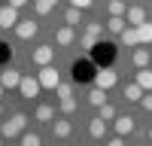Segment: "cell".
I'll return each instance as SVG.
<instances>
[{"label": "cell", "mask_w": 152, "mask_h": 146, "mask_svg": "<svg viewBox=\"0 0 152 146\" xmlns=\"http://www.w3.org/2000/svg\"><path fill=\"white\" fill-rule=\"evenodd\" d=\"M140 104H143L146 113H152V91H146V94H143V101H140Z\"/></svg>", "instance_id": "cell-33"}, {"label": "cell", "mask_w": 152, "mask_h": 146, "mask_svg": "<svg viewBox=\"0 0 152 146\" xmlns=\"http://www.w3.org/2000/svg\"><path fill=\"white\" fill-rule=\"evenodd\" d=\"M125 28H128L125 15H110V21H107V31H110V34H122Z\"/></svg>", "instance_id": "cell-14"}, {"label": "cell", "mask_w": 152, "mask_h": 146, "mask_svg": "<svg viewBox=\"0 0 152 146\" xmlns=\"http://www.w3.org/2000/svg\"><path fill=\"white\" fill-rule=\"evenodd\" d=\"M3 58H9V46H6V43H0V61H3Z\"/></svg>", "instance_id": "cell-35"}, {"label": "cell", "mask_w": 152, "mask_h": 146, "mask_svg": "<svg viewBox=\"0 0 152 146\" xmlns=\"http://www.w3.org/2000/svg\"><path fill=\"white\" fill-rule=\"evenodd\" d=\"M0 110H3V107H0Z\"/></svg>", "instance_id": "cell-41"}, {"label": "cell", "mask_w": 152, "mask_h": 146, "mask_svg": "<svg viewBox=\"0 0 152 146\" xmlns=\"http://www.w3.org/2000/svg\"><path fill=\"white\" fill-rule=\"evenodd\" d=\"M137 34H140V46H152V21L137 24Z\"/></svg>", "instance_id": "cell-16"}, {"label": "cell", "mask_w": 152, "mask_h": 146, "mask_svg": "<svg viewBox=\"0 0 152 146\" xmlns=\"http://www.w3.org/2000/svg\"><path fill=\"white\" fill-rule=\"evenodd\" d=\"M24 128H28V116H24V113H15L9 122H3V125H0V137L9 140V137H15V134H21Z\"/></svg>", "instance_id": "cell-1"}, {"label": "cell", "mask_w": 152, "mask_h": 146, "mask_svg": "<svg viewBox=\"0 0 152 146\" xmlns=\"http://www.w3.org/2000/svg\"><path fill=\"white\" fill-rule=\"evenodd\" d=\"M91 76H94V73H91V64H88V61H82V64L76 61V64H73V79L76 82H85V79H91Z\"/></svg>", "instance_id": "cell-10"}, {"label": "cell", "mask_w": 152, "mask_h": 146, "mask_svg": "<svg viewBox=\"0 0 152 146\" xmlns=\"http://www.w3.org/2000/svg\"><path fill=\"white\" fill-rule=\"evenodd\" d=\"M94 58H97V61H107V67H110V61H113V46H110V43H100L97 52H94Z\"/></svg>", "instance_id": "cell-22"}, {"label": "cell", "mask_w": 152, "mask_h": 146, "mask_svg": "<svg viewBox=\"0 0 152 146\" xmlns=\"http://www.w3.org/2000/svg\"><path fill=\"white\" fill-rule=\"evenodd\" d=\"M31 58H34V64L46 67V64H52V61H55V49H52V46H37Z\"/></svg>", "instance_id": "cell-5"}, {"label": "cell", "mask_w": 152, "mask_h": 146, "mask_svg": "<svg viewBox=\"0 0 152 146\" xmlns=\"http://www.w3.org/2000/svg\"><path fill=\"white\" fill-rule=\"evenodd\" d=\"M52 131H55V137H61V140H64V137H70V122H64V119H58V122H52Z\"/></svg>", "instance_id": "cell-20"}, {"label": "cell", "mask_w": 152, "mask_h": 146, "mask_svg": "<svg viewBox=\"0 0 152 146\" xmlns=\"http://www.w3.org/2000/svg\"><path fill=\"white\" fill-rule=\"evenodd\" d=\"M3 91H6V88H3V85H0V97H3Z\"/></svg>", "instance_id": "cell-38"}, {"label": "cell", "mask_w": 152, "mask_h": 146, "mask_svg": "<svg viewBox=\"0 0 152 146\" xmlns=\"http://www.w3.org/2000/svg\"><path fill=\"white\" fill-rule=\"evenodd\" d=\"M131 61H134V67H137V70H143V67L152 64V55H149V49H134Z\"/></svg>", "instance_id": "cell-11"}, {"label": "cell", "mask_w": 152, "mask_h": 146, "mask_svg": "<svg viewBox=\"0 0 152 146\" xmlns=\"http://www.w3.org/2000/svg\"><path fill=\"white\" fill-rule=\"evenodd\" d=\"M149 140H152V128H149Z\"/></svg>", "instance_id": "cell-39"}, {"label": "cell", "mask_w": 152, "mask_h": 146, "mask_svg": "<svg viewBox=\"0 0 152 146\" xmlns=\"http://www.w3.org/2000/svg\"><path fill=\"white\" fill-rule=\"evenodd\" d=\"M116 82H119V76H116V70H113V67H100V70L94 73V85H97V88H104V91H110Z\"/></svg>", "instance_id": "cell-2"}, {"label": "cell", "mask_w": 152, "mask_h": 146, "mask_svg": "<svg viewBox=\"0 0 152 146\" xmlns=\"http://www.w3.org/2000/svg\"><path fill=\"white\" fill-rule=\"evenodd\" d=\"M97 110H100V119H104V122H116V107H113V104H104Z\"/></svg>", "instance_id": "cell-27"}, {"label": "cell", "mask_w": 152, "mask_h": 146, "mask_svg": "<svg viewBox=\"0 0 152 146\" xmlns=\"http://www.w3.org/2000/svg\"><path fill=\"white\" fill-rule=\"evenodd\" d=\"M143 88H140V85H137V82H128V85H125V97H128V101H143Z\"/></svg>", "instance_id": "cell-19"}, {"label": "cell", "mask_w": 152, "mask_h": 146, "mask_svg": "<svg viewBox=\"0 0 152 146\" xmlns=\"http://www.w3.org/2000/svg\"><path fill=\"white\" fill-rule=\"evenodd\" d=\"M76 110V101L73 97H64V101H61V113H73Z\"/></svg>", "instance_id": "cell-31"}, {"label": "cell", "mask_w": 152, "mask_h": 146, "mask_svg": "<svg viewBox=\"0 0 152 146\" xmlns=\"http://www.w3.org/2000/svg\"><path fill=\"white\" fill-rule=\"evenodd\" d=\"M37 79H40V85H43V88H58V85H61V76H58V70L52 67V64H46L40 73H37Z\"/></svg>", "instance_id": "cell-3"}, {"label": "cell", "mask_w": 152, "mask_h": 146, "mask_svg": "<svg viewBox=\"0 0 152 146\" xmlns=\"http://www.w3.org/2000/svg\"><path fill=\"white\" fill-rule=\"evenodd\" d=\"M134 131V119L131 116H116V134H119V137H125V134H131Z\"/></svg>", "instance_id": "cell-13"}, {"label": "cell", "mask_w": 152, "mask_h": 146, "mask_svg": "<svg viewBox=\"0 0 152 146\" xmlns=\"http://www.w3.org/2000/svg\"><path fill=\"white\" fill-rule=\"evenodd\" d=\"M125 21H128L131 28L143 24V21H146V9H143V6H128V12H125Z\"/></svg>", "instance_id": "cell-8"}, {"label": "cell", "mask_w": 152, "mask_h": 146, "mask_svg": "<svg viewBox=\"0 0 152 146\" xmlns=\"http://www.w3.org/2000/svg\"><path fill=\"white\" fill-rule=\"evenodd\" d=\"M15 34H18V40H34V36H37V21H18L15 24Z\"/></svg>", "instance_id": "cell-9"}, {"label": "cell", "mask_w": 152, "mask_h": 146, "mask_svg": "<svg viewBox=\"0 0 152 146\" xmlns=\"http://www.w3.org/2000/svg\"><path fill=\"white\" fill-rule=\"evenodd\" d=\"M64 21L70 24V28H73V24H82V9L70 6V9H67V15H64Z\"/></svg>", "instance_id": "cell-25"}, {"label": "cell", "mask_w": 152, "mask_h": 146, "mask_svg": "<svg viewBox=\"0 0 152 146\" xmlns=\"http://www.w3.org/2000/svg\"><path fill=\"white\" fill-rule=\"evenodd\" d=\"M119 36H122L125 46H140V34H137V28H125Z\"/></svg>", "instance_id": "cell-18"}, {"label": "cell", "mask_w": 152, "mask_h": 146, "mask_svg": "<svg viewBox=\"0 0 152 146\" xmlns=\"http://www.w3.org/2000/svg\"><path fill=\"white\" fill-rule=\"evenodd\" d=\"M58 97H61V101H64V97H73V91H70V85H58Z\"/></svg>", "instance_id": "cell-32"}, {"label": "cell", "mask_w": 152, "mask_h": 146, "mask_svg": "<svg viewBox=\"0 0 152 146\" xmlns=\"http://www.w3.org/2000/svg\"><path fill=\"white\" fill-rule=\"evenodd\" d=\"M0 146H3V137H0Z\"/></svg>", "instance_id": "cell-40"}, {"label": "cell", "mask_w": 152, "mask_h": 146, "mask_svg": "<svg viewBox=\"0 0 152 146\" xmlns=\"http://www.w3.org/2000/svg\"><path fill=\"white\" fill-rule=\"evenodd\" d=\"M18 82H21V73L15 70V67H6L3 73H0V85L9 91V88H18Z\"/></svg>", "instance_id": "cell-7"}, {"label": "cell", "mask_w": 152, "mask_h": 146, "mask_svg": "<svg viewBox=\"0 0 152 146\" xmlns=\"http://www.w3.org/2000/svg\"><path fill=\"white\" fill-rule=\"evenodd\" d=\"M40 143H43L40 134H34V131H28V134L21 137V146H40Z\"/></svg>", "instance_id": "cell-30"}, {"label": "cell", "mask_w": 152, "mask_h": 146, "mask_svg": "<svg viewBox=\"0 0 152 146\" xmlns=\"http://www.w3.org/2000/svg\"><path fill=\"white\" fill-rule=\"evenodd\" d=\"M58 0H34V9H37V15H49V12L55 9Z\"/></svg>", "instance_id": "cell-23"}, {"label": "cell", "mask_w": 152, "mask_h": 146, "mask_svg": "<svg viewBox=\"0 0 152 146\" xmlns=\"http://www.w3.org/2000/svg\"><path fill=\"white\" fill-rule=\"evenodd\" d=\"M55 119V110L49 107V104H40L37 107V122H52Z\"/></svg>", "instance_id": "cell-24"}, {"label": "cell", "mask_w": 152, "mask_h": 146, "mask_svg": "<svg viewBox=\"0 0 152 146\" xmlns=\"http://www.w3.org/2000/svg\"><path fill=\"white\" fill-rule=\"evenodd\" d=\"M15 24H18V9L9 6V3L0 6V28L6 31V28H15Z\"/></svg>", "instance_id": "cell-6"}, {"label": "cell", "mask_w": 152, "mask_h": 146, "mask_svg": "<svg viewBox=\"0 0 152 146\" xmlns=\"http://www.w3.org/2000/svg\"><path fill=\"white\" fill-rule=\"evenodd\" d=\"M125 12H128L125 0H110V15H125Z\"/></svg>", "instance_id": "cell-26"}, {"label": "cell", "mask_w": 152, "mask_h": 146, "mask_svg": "<svg viewBox=\"0 0 152 146\" xmlns=\"http://www.w3.org/2000/svg\"><path fill=\"white\" fill-rule=\"evenodd\" d=\"M70 3H73L76 9H88V6H91V0H70Z\"/></svg>", "instance_id": "cell-34"}, {"label": "cell", "mask_w": 152, "mask_h": 146, "mask_svg": "<svg viewBox=\"0 0 152 146\" xmlns=\"http://www.w3.org/2000/svg\"><path fill=\"white\" fill-rule=\"evenodd\" d=\"M88 134H91V137H104V134H107V122L104 119H91V125H88Z\"/></svg>", "instance_id": "cell-21"}, {"label": "cell", "mask_w": 152, "mask_h": 146, "mask_svg": "<svg viewBox=\"0 0 152 146\" xmlns=\"http://www.w3.org/2000/svg\"><path fill=\"white\" fill-rule=\"evenodd\" d=\"M24 3H31V0H9V6H15V9H21Z\"/></svg>", "instance_id": "cell-36"}, {"label": "cell", "mask_w": 152, "mask_h": 146, "mask_svg": "<svg viewBox=\"0 0 152 146\" xmlns=\"http://www.w3.org/2000/svg\"><path fill=\"white\" fill-rule=\"evenodd\" d=\"M79 46L85 49V52H94V49H97V36H88V34H82V40H79Z\"/></svg>", "instance_id": "cell-29"}, {"label": "cell", "mask_w": 152, "mask_h": 146, "mask_svg": "<svg viewBox=\"0 0 152 146\" xmlns=\"http://www.w3.org/2000/svg\"><path fill=\"white\" fill-rule=\"evenodd\" d=\"M88 104H91V107H104V104H107V91L94 85V88L88 91Z\"/></svg>", "instance_id": "cell-17"}, {"label": "cell", "mask_w": 152, "mask_h": 146, "mask_svg": "<svg viewBox=\"0 0 152 146\" xmlns=\"http://www.w3.org/2000/svg\"><path fill=\"white\" fill-rule=\"evenodd\" d=\"M107 146H125V143H122V137H116V140H110Z\"/></svg>", "instance_id": "cell-37"}, {"label": "cell", "mask_w": 152, "mask_h": 146, "mask_svg": "<svg viewBox=\"0 0 152 146\" xmlns=\"http://www.w3.org/2000/svg\"><path fill=\"white\" fill-rule=\"evenodd\" d=\"M85 34H88V36H97V40H100V36H104V24L88 21V24H85Z\"/></svg>", "instance_id": "cell-28"}, {"label": "cell", "mask_w": 152, "mask_h": 146, "mask_svg": "<svg viewBox=\"0 0 152 146\" xmlns=\"http://www.w3.org/2000/svg\"><path fill=\"white\" fill-rule=\"evenodd\" d=\"M40 88H43V85H40V79H37V76H24V73H21V82H18L21 97H28V101H31V97L40 94Z\"/></svg>", "instance_id": "cell-4"}, {"label": "cell", "mask_w": 152, "mask_h": 146, "mask_svg": "<svg viewBox=\"0 0 152 146\" xmlns=\"http://www.w3.org/2000/svg\"><path fill=\"white\" fill-rule=\"evenodd\" d=\"M137 85H140L143 91H152V67H143L137 73Z\"/></svg>", "instance_id": "cell-15"}, {"label": "cell", "mask_w": 152, "mask_h": 146, "mask_svg": "<svg viewBox=\"0 0 152 146\" xmlns=\"http://www.w3.org/2000/svg\"><path fill=\"white\" fill-rule=\"evenodd\" d=\"M55 43L58 46H70L73 43V28H70V24H64V28L55 31Z\"/></svg>", "instance_id": "cell-12"}]
</instances>
